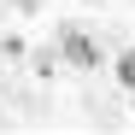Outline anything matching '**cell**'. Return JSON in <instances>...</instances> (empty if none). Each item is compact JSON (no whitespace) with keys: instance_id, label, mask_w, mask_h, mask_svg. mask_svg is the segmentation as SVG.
<instances>
[{"instance_id":"cell-1","label":"cell","mask_w":135,"mask_h":135,"mask_svg":"<svg viewBox=\"0 0 135 135\" xmlns=\"http://www.w3.org/2000/svg\"><path fill=\"white\" fill-rule=\"evenodd\" d=\"M59 53H65V65H76V71H94V65H100L94 30H82V24H65L59 30Z\"/></svg>"},{"instance_id":"cell-2","label":"cell","mask_w":135,"mask_h":135,"mask_svg":"<svg viewBox=\"0 0 135 135\" xmlns=\"http://www.w3.org/2000/svg\"><path fill=\"white\" fill-rule=\"evenodd\" d=\"M118 82H123V94H135V47L118 53Z\"/></svg>"},{"instance_id":"cell-3","label":"cell","mask_w":135,"mask_h":135,"mask_svg":"<svg viewBox=\"0 0 135 135\" xmlns=\"http://www.w3.org/2000/svg\"><path fill=\"white\" fill-rule=\"evenodd\" d=\"M88 6H100V0H88Z\"/></svg>"}]
</instances>
